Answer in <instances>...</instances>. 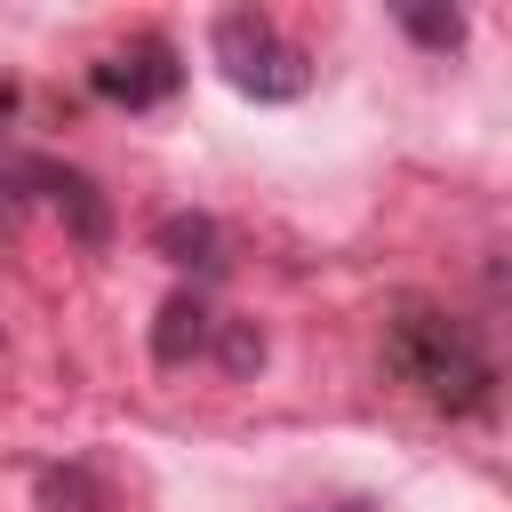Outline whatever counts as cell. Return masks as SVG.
Listing matches in <instances>:
<instances>
[{
  "mask_svg": "<svg viewBox=\"0 0 512 512\" xmlns=\"http://www.w3.org/2000/svg\"><path fill=\"white\" fill-rule=\"evenodd\" d=\"M384 360H392V368L416 384V400L440 408V416H480L488 392H496V368H488L480 336H472L464 320L432 312V304H400V312H392Z\"/></svg>",
  "mask_w": 512,
  "mask_h": 512,
  "instance_id": "obj_1",
  "label": "cell"
},
{
  "mask_svg": "<svg viewBox=\"0 0 512 512\" xmlns=\"http://www.w3.org/2000/svg\"><path fill=\"white\" fill-rule=\"evenodd\" d=\"M208 56H216L224 80H232L240 96H256V104H288V96H304V80H312V56H304L272 16H256V8H224V16L208 24Z\"/></svg>",
  "mask_w": 512,
  "mask_h": 512,
  "instance_id": "obj_2",
  "label": "cell"
},
{
  "mask_svg": "<svg viewBox=\"0 0 512 512\" xmlns=\"http://www.w3.org/2000/svg\"><path fill=\"white\" fill-rule=\"evenodd\" d=\"M88 80H96V96H104V104H128V112H152L160 96H176V80H184V64H176V48H168V40H128V48H112V56H96V64H88Z\"/></svg>",
  "mask_w": 512,
  "mask_h": 512,
  "instance_id": "obj_3",
  "label": "cell"
},
{
  "mask_svg": "<svg viewBox=\"0 0 512 512\" xmlns=\"http://www.w3.org/2000/svg\"><path fill=\"white\" fill-rule=\"evenodd\" d=\"M208 328H216V320H208L200 296H168V304H160V336H152V352H160V360H184V352L208 344Z\"/></svg>",
  "mask_w": 512,
  "mask_h": 512,
  "instance_id": "obj_4",
  "label": "cell"
},
{
  "mask_svg": "<svg viewBox=\"0 0 512 512\" xmlns=\"http://www.w3.org/2000/svg\"><path fill=\"white\" fill-rule=\"evenodd\" d=\"M40 512H112V504L88 464H56V472H40Z\"/></svg>",
  "mask_w": 512,
  "mask_h": 512,
  "instance_id": "obj_5",
  "label": "cell"
},
{
  "mask_svg": "<svg viewBox=\"0 0 512 512\" xmlns=\"http://www.w3.org/2000/svg\"><path fill=\"white\" fill-rule=\"evenodd\" d=\"M40 184L56 192V208H72V216H80V240H104V208H96L88 176H72V168H40Z\"/></svg>",
  "mask_w": 512,
  "mask_h": 512,
  "instance_id": "obj_6",
  "label": "cell"
},
{
  "mask_svg": "<svg viewBox=\"0 0 512 512\" xmlns=\"http://www.w3.org/2000/svg\"><path fill=\"white\" fill-rule=\"evenodd\" d=\"M160 248H168L176 264H216V256H208V248H216V224H208V216H168V224H160Z\"/></svg>",
  "mask_w": 512,
  "mask_h": 512,
  "instance_id": "obj_7",
  "label": "cell"
},
{
  "mask_svg": "<svg viewBox=\"0 0 512 512\" xmlns=\"http://www.w3.org/2000/svg\"><path fill=\"white\" fill-rule=\"evenodd\" d=\"M400 24H408L424 48H456V40H464V16H456V8H416V0H408Z\"/></svg>",
  "mask_w": 512,
  "mask_h": 512,
  "instance_id": "obj_8",
  "label": "cell"
},
{
  "mask_svg": "<svg viewBox=\"0 0 512 512\" xmlns=\"http://www.w3.org/2000/svg\"><path fill=\"white\" fill-rule=\"evenodd\" d=\"M256 360H264V336L232 320V328H224V368H256Z\"/></svg>",
  "mask_w": 512,
  "mask_h": 512,
  "instance_id": "obj_9",
  "label": "cell"
},
{
  "mask_svg": "<svg viewBox=\"0 0 512 512\" xmlns=\"http://www.w3.org/2000/svg\"><path fill=\"white\" fill-rule=\"evenodd\" d=\"M304 512H384L376 496H328V504H304Z\"/></svg>",
  "mask_w": 512,
  "mask_h": 512,
  "instance_id": "obj_10",
  "label": "cell"
}]
</instances>
